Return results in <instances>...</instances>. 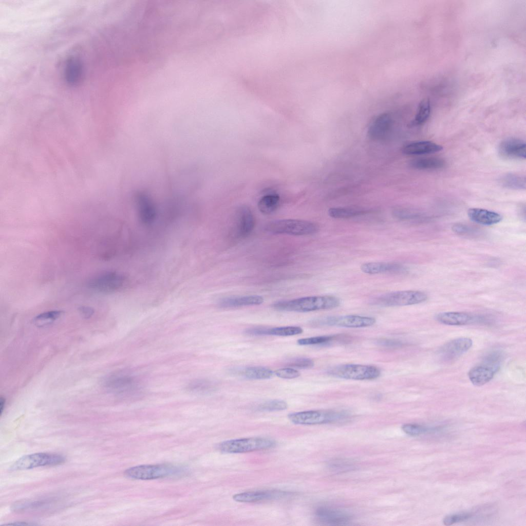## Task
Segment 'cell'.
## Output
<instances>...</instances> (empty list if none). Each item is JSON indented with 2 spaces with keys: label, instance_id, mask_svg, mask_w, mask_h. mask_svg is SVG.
Returning a JSON list of instances; mask_svg holds the SVG:
<instances>
[{
  "label": "cell",
  "instance_id": "cell-39",
  "mask_svg": "<svg viewBox=\"0 0 526 526\" xmlns=\"http://www.w3.org/2000/svg\"><path fill=\"white\" fill-rule=\"evenodd\" d=\"M472 517V514L468 513L454 514L445 516L443 519V523L446 525L465 521Z\"/></svg>",
  "mask_w": 526,
  "mask_h": 526
},
{
  "label": "cell",
  "instance_id": "cell-23",
  "mask_svg": "<svg viewBox=\"0 0 526 526\" xmlns=\"http://www.w3.org/2000/svg\"><path fill=\"white\" fill-rule=\"evenodd\" d=\"M264 302V298L259 295H245L232 296L223 298L218 302L221 308H235L242 306L260 305Z\"/></svg>",
  "mask_w": 526,
  "mask_h": 526
},
{
  "label": "cell",
  "instance_id": "cell-37",
  "mask_svg": "<svg viewBox=\"0 0 526 526\" xmlns=\"http://www.w3.org/2000/svg\"><path fill=\"white\" fill-rule=\"evenodd\" d=\"M334 337V336L332 335L313 336L300 339L297 340V343L302 346L323 345L332 341Z\"/></svg>",
  "mask_w": 526,
  "mask_h": 526
},
{
  "label": "cell",
  "instance_id": "cell-40",
  "mask_svg": "<svg viewBox=\"0 0 526 526\" xmlns=\"http://www.w3.org/2000/svg\"><path fill=\"white\" fill-rule=\"evenodd\" d=\"M275 375L281 379H293L300 376V373L295 368L287 367L280 368L275 371Z\"/></svg>",
  "mask_w": 526,
  "mask_h": 526
},
{
  "label": "cell",
  "instance_id": "cell-17",
  "mask_svg": "<svg viewBox=\"0 0 526 526\" xmlns=\"http://www.w3.org/2000/svg\"><path fill=\"white\" fill-rule=\"evenodd\" d=\"M525 143L521 139L510 138L502 141L499 144L500 155L506 158L525 159Z\"/></svg>",
  "mask_w": 526,
  "mask_h": 526
},
{
  "label": "cell",
  "instance_id": "cell-7",
  "mask_svg": "<svg viewBox=\"0 0 526 526\" xmlns=\"http://www.w3.org/2000/svg\"><path fill=\"white\" fill-rule=\"evenodd\" d=\"M348 415L344 411L308 410L290 414L288 418L295 424L316 425L344 420Z\"/></svg>",
  "mask_w": 526,
  "mask_h": 526
},
{
  "label": "cell",
  "instance_id": "cell-12",
  "mask_svg": "<svg viewBox=\"0 0 526 526\" xmlns=\"http://www.w3.org/2000/svg\"><path fill=\"white\" fill-rule=\"evenodd\" d=\"M255 226V218L251 209L241 205L236 212L234 232L236 237L245 238L250 234Z\"/></svg>",
  "mask_w": 526,
  "mask_h": 526
},
{
  "label": "cell",
  "instance_id": "cell-46",
  "mask_svg": "<svg viewBox=\"0 0 526 526\" xmlns=\"http://www.w3.org/2000/svg\"><path fill=\"white\" fill-rule=\"evenodd\" d=\"M4 525H11V526L12 525H36V524L27 523V522H24V521H16V522H12V523H7V524H5Z\"/></svg>",
  "mask_w": 526,
  "mask_h": 526
},
{
  "label": "cell",
  "instance_id": "cell-18",
  "mask_svg": "<svg viewBox=\"0 0 526 526\" xmlns=\"http://www.w3.org/2000/svg\"><path fill=\"white\" fill-rule=\"evenodd\" d=\"M499 368L492 365L486 361L472 368L468 372V378L473 384L476 386L483 385L490 381Z\"/></svg>",
  "mask_w": 526,
  "mask_h": 526
},
{
  "label": "cell",
  "instance_id": "cell-4",
  "mask_svg": "<svg viewBox=\"0 0 526 526\" xmlns=\"http://www.w3.org/2000/svg\"><path fill=\"white\" fill-rule=\"evenodd\" d=\"M183 467L168 464L142 465L130 467L124 472L133 479L152 480L184 473Z\"/></svg>",
  "mask_w": 526,
  "mask_h": 526
},
{
  "label": "cell",
  "instance_id": "cell-24",
  "mask_svg": "<svg viewBox=\"0 0 526 526\" xmlns=\"http://www.w3.org/2000/svg\"><path fill=\"white\" fill-rule=\"evenodd\" d=\"M369 210L352 207H336L329 209V215L333 218L346 219L365 215Z\"/></svg>",
  "mask_w": 526,
  "mask_h": 526
},
{
  "label": "cell",
  "instance_id": "cell-22",
  "mask_svg": "<svg viewBox=\"0 0 526 526\" xmlns=\"http://www.w3.org/2000/svg\"><path fill=\"white\" fill-rule=\"evenodd\" d=\"M443 149L441 145L429 141H420L410 143L402 148V152L408 155L433 154Z\"/></svg>",
  "mask_w": 526,
  "mask_h": 526
},
{
  "label": "cell",
  "instance_id": "cell-31",
  "mask_svg": "<svg viewBox=\"0 0 526 526\" xmlns=\"http://www.w3.org/2000/svg\"><path fill=\"white\" fill-rule=\"evenodd\" d=\"M430 113V102L428 100L424 99L419 103L417 114L414 120L410 122L409 125L414 126L423 124L427 120Z\"/></svg>",
  "mask_w": 526,
  "mask_h": 526
},
{
  "label": "cell",
  "instance_id": "cell-14",
  "mask_svg": "<svg viewBox=\"0 0 526 526\" xmlns=\"http://www.w3.org/2000/svg\"><path fill=\"white\" fill-rule=\"evenodd\" d=\"M472 345V340L469 338L460 337L454 339L441 347L439 354L444 360H455L468 350Z\"/></svg>",
  "mask_w": 526,
  "mask_h": 526
},
{
  "label": "cell",
  "instance_id": "cell-8",
  "mask_svg": "<svg viewBox=\"0 0 526 526\" xmlns=\"http://www.w3.org/2000/svg\"><path fill=\"white\" fill-rule=\"evenodd\" d=\"M65 458L61 455L44 453L27 455L17 460L10 467L12 471L31 469L40 466L55 465L63 463Z\"/></svg>",
  "mask_w": 526,
  "mask_h": 526
},
{
  "label": "cell",
  "instance_id": "cell-47",
  "mask_svg": "<svg viewBox=\"0 0 526 526\" xmlns=\"http://www.w3.org/2000/svg\"><path fill=\"white\" fill-rule=\"evenodd\" d=\"M5 405V399L2 397L0 399V410L1 414L3 413Z\"/></svg>",
  "mask_w": 526,
  "mask_h": 526
},
{
  "label": "cell",
  "instance_id": "cell-42",
  "mask_svg": "<svg viewBox=\"0 0 526 526\" xmlns=\"http://www.w3.org/2000/svg\"><path fill=\"white\" fill-rule=\"evenodd\" d=\"M452 230L455 233L460 235H472L478 232L476 229L471 226L462 223L455 224L453 226Z\"/></svg>",
  "mask_w": 526,
  "mask_h": 526
},
{
  "label": "cell",
  "instance_id": "cell-16",
  "mask_svg": "<svg viewBox=\"0 0 526 526\" xmlns=\"http://www.w3.org/2000/svg\"><path fill=\"white\" fill-rule=\"evenodd\" d=\"M315 515L321 522L332 525L346 524L351 521L352 517L349 513L345 511L327 507L318 508Z\"/></svg>",
  "mask_w": 526,
  "mask_h": 526
},
{
  "label": "cell",
  "instance_id": "cell-34",
  "mask_svg": "<svg viewBox=\"0 0 526 526\" xmlns=\"http://www.w3.org/2000/svg\"><path fill=\"white\" fill-rule=\"evenodd\" d=\"M303 329L298 326H285L267 328V335L288 336L301 334Z\"/></svg>",
  "mask_w": 526,
  "mask_h": 526
},
{
  "label": "cell",
  "instance_id": "cell-25",
  "mask_svg": "<svg viewBox=\"0 0 526 526\" xmlns=\"http://www.w3.org/2000/svg\"><path fill=\"white\" fill-rule=\"evenodd\" d=\"M410 165L418 170H437L443 168L445 165V162L438 157L421 158L412 160Z\"/></svg>",
  "mask_w": 526,
  "mask_h": 526
},
{
  "label": "cell",
  "instance_id": "cell-38",
  "mask_svg": "<svg viewBox=\"0 0 526 526\" xmlns=\"http://www.w3.org/2000/svg\"><path fill=\"white\" fill-rule=\"evenodd\" d=\"M286 365L293 368L308 369L313 367L312 360L307 358H296L289 360Z\"/></svg>",
  "mask_w": 526,
  "mask_h": 526
},
{
  "label": "cell",
  "instance_id": "cell-41",
  "mask_svg": "<svg viewBox=\"0 0 526 526\" xmlns=\"http://www.w3.org/2000/svg\"><path fill=\"white\" fill-rule=\"evenodd\" d=\"M353 464L348 460L337 459L333 460L329 464V467L331 469L336 471H347L353 467Z\"/></svg>",
  "mask_w": 526,
  "mask_h": 526
},
{
  "label": "cell",
  "instance_id": "cell-28",
  "mask_svg": "<svg viewBox=\"0 0 526 526\" xmlns=\"http://www.w3.org/2000/svg\"><path fill=\"white\" fill-rule=\"evenodd\" d=\"M500 183L503 186L513 190H524L526 187L525 176L513 173L503 175Z\"/></svg>",
  "mask_w": 526,
  "mask_h": 526
},
{
  "label": "cell",
  "instance_id": "cell-45",
  "mask_svg": "<svg viewBox=\"0 0 526 526\" xmlns=\"http://www.w3.org/2000/svg\"><path fill=\"white\" fill-rule=\"evenodd\" d=\"M79 311L82 316L85 318L90 317L94 313L92 308L89 306H81L79 308Z\"/></svg>",
  "mask_w": 526,
  "mask_h": 526
},
{
  "label": "cell",
  "instance_id": "cell-27",
  "mask_svg": "<svg viewBox=\"0 0 526 526\" xmlns=\"http://www.w3.org/2000/svg\"><path fill=\"white\" fill-rule=\"evenodd\" d=\"M82 71L81 62L77 59H70L67 63L65 70L67 81L71 84L77 83L81 79Z\"/></svg>",
  "mask_w": 526,
  "mask_h": 526
},
{
  "label": "cell",
  "instance_id": "cell-32",
  "mask_svg": "<svg viewBox=\"0 0 526 526\" xmlns=\"http://www.w3.org/2000/svg\"><path fill=\"white\" fill-rule=\"evenodd\" d=\"M402 430L406 434L411 436H419L427 433L439 432L442 429L441 427H428L417 424H405L402 427Z\"/></svg>",
  "mask_w": 526,
  "mask_h": 526
},
{
  "label": "cell",
  "instance_id": "cell-6",
  "mask_svg": "<svg viewBox=\"0 0 526 526\" xmlns=\"http://www.w3.org/2000/svg\"><path fill=\"white\" fill-rule=\"evenodd\" d=\"M328 373L334 377L354 380H373L381 374L377 367L361 364H346L331 367Z\"/></svg>",
  "mask_w": 526,
  "mask_h": 526
},
{
  "label": "cell",
  "instance_id": "cell-43",
  "mask_svg": "<svg viewBox=\"0 0 526 526\" xmlns=\"http://www.w3.org/2000/svg\"><path fill=\"white\" fill-rule=\"evenodd\" d=\"M267 328L252 327L247 329L246 333L252 335H266Z\"/></svg>",
  "mask_w": 526,
  "mask_h": 526
},
{
  "label": "cell",
  "instance_id": "cell-44",
  "mask_svg": "<svg viewBox=\"0 0 526 526\" xmlns=\"http://www.w3.org/2000/svg\"><path fill=\"white\" fill-rule=\"evenodd\" d=\"M378 343L387 347H398L402 345L401 342L392 339H382L380 340Z\"/></svg>",
  "mask_w": 526,
  "mask_h": 526
},
{
  "label": "cell",
  "instance_id": "cell-3",
  "mask_svg": "<svg viewBox=\"0 0 526 526\" xmlns=\"http://www.w3.org/2000/svg\"><path fill=\"white\" fill-rule=\"evenodd\" d=\"M427 298L423 291L404 290L383 294L373 298L371 303L382 307L405 306L422 303Z\"/></svg>",
  "mask_w": 526,
  "mask_h": 526
},
{
  "label": "cell",
  "instance_id": "cell-11",
  "mask_svg": "<svg viewBox=\"0 0 526 526\" xmlns=\"http://www.w3.org/2000/svg\"><path fill=\"white\" fill-rule=\"evenodd\" d=\"M124 277L116 272H105L96 275L88 282L89 287L92 290L103 293H110L120 289L124 283Z\"/></svg>",
  "mask_w": 526,
  "mask_h": 526
},
{
  "label": "cell",
  "instance_id": "cell-35",
  "mask_svg": "<svg viewBox=\"0 0 526 526\" xmlns=\"http://www.w3.org/2000/svg\"><path fill=\"white\" fill-rule=\"evenodd\" d=\"M63 312L61 310H51L44 312L36 315L33 322L38 326H43L52 323L59 318Z\"/></svg>",
  "mask_w": 526,
  "mask_h": 526
},
{
  "label": "cell",
  "instance_id": "cell-15",
  "mask_svg": "<svg viewBox=\"0 0 526 526\" xmlns=\"http://www.w3.org/2000/svg\"><path fill=\"white\" fill-rule=\"evenodd\" d=\"M393 125V119L388 112L377 116L370 125L367 134L373 140H381L387 137Z\"/></svg>",
  "mask_w": 526,
  "mask_h": 526
},
{
  "label": "cell",
  "instance_id": "cell-1",
  "mask_svg": "<svg viewBox=\"0 0 526 526\" xmlns=\"http://www.w3.org/2000/svg\"><path fill=\"white\" fill-rule=\"evenodd\" d=\"M340 304L341 300L336 296L319 295L278 301L273 304V307L279 311L307 312L333 309Z\"/></svg>",
  "mask_w": 526,
  "mask_h": 526
},
{
  "label": "cell",
  "instance_id": "cell-9",
  "mask_svg": "<svg viewBox=\"0 0 526 526\" xmlns=\"http://www.w3.org/2000/svg\"><path fill=\"white\" fill-rule=\"evenodd\" d=\"M375 322V319L372 317L347 315L320 317L313 320L312 323L320 326L362 328L371 326L374 324Z\"/></svg>",
  "mask_w": 526,
  "mask_h": 526
},
{
  "label": "cell",
  "instance_id": "cell-29",
  "mask_svg": "<svg viewBox=\"0 0 526 526\" xmlns=\"http://www.w3.org/2000/svg\"><path fill=\"white\" fill-rule=\"evenodd\" d=\"M242 374L245 378L249 380H265L272 378L273 372L266 367L253 366L243 369Z\"/></svg>",
  "mask_w": 526,
  "mask_h": 526
},
{
  "label": "cell",
  "instance_id": "cell-5",
  "mask_svg": "<svg viewBox=\"0 0 526 526\" xmlns=\"http://www.w3.org/2000/svg\"><path fill=\"white\" fill-rule=\"evenodd\" d=\"M275 445V442L271 439L252 437L232 439L221 442L219 449L226 453H242L269 449Z\"/></svg>",
  "mask_w": 526,
  "mask_h": 526
},
{
  "label": "cell",
  "instance_id": "cell-33",
  "mask_svg": "<svg viewBox=\"0 0 526 526\" xmlns=\"http://www.w3.org/2000/svg\"><path fill=\"white\" fill-rule=\"evenodd\" d=\"M392 214L397 219L405 221H420L423 218L420 214L411 210L401 207L394 208L392 210Z\"/></svg>",
  "mask_w": 526,
  "mask_h": 526
},
{
  "label": "cell",
  "instance_id": "cell-2",
  "mask_svg": "<svg viewBox=\"0 0 526 526\" xmlns=\"http://www.w3.org/2000/svg\"><path fill=\"white\" fill-rule=\"evenodd\" d=\"M265 228L267 232L272 234L296 236L313 234L319 230L318 226L313 222L293 219L272 221L267 223Z\"/></svg>",
  "mask_w": 526,
  "mask_h": 526
},
{
  "label": "cell",
  "instance_id": "cell-21",
  "mask_svg": "<svg viewBox=\"0 0 526 526\" xmlns=\"http://www.w3.org/2000/svg\"><path fill=\"white\" fill-rule=\"evenodd\" d=\"M467 215L472 221L484 226L495 224L502 220V216L499 213L480 208L469 209Z\"/></svg>",
  "mask_w": 526,
  "mask_h": 526
},
{
  "label": "cell",
  "instance_id": "cell-36",
  "mask_svg": "<svg viewBox=\"0 0 526 526\" xmlns=\"http://www.w3.org/2000/svg\"><path fill=\"white\" fill-rule=\"evenodd\" d=\"M288 405L281 400H272L264 402L257 407V409L262 411H275L285 410Z\"/></svg>",
  "mask_w": 526,
  "mask_h": 526
},
{
  "label": "cell",
  "instance_id": "cell-10",
  "mask_svg": "<svg viewBox=\"0 0 526 526\" xmlns=\"http://www.w3.org/2000/svg\"><path fill=\"white\" fill-rule=\"evenodd\" d=\"M104 385L109 391L124 395L133 394L139 387V383L135 377L124 372H117L107 377Z\"/></svg>",
  "mask_w": 526,
  "mask_h": 526
},
{
  "label": "cell",
  "instance_id": "cell-20",
  "mask_svg": "<svg viewBox=\"0 0 526 526\" xmlns=\"http://www.w3.org/2000/svg\"><path fill=\"white\" fill-rule=\"evenodd\" d=\"M436 320L445 325L461 326L481 321L483 318L464 312H445L438 314Z\"/></svg>",
  "mask_w": 526,
  "mask_h": 526
},
{
  "label": "cell",
  "instance_id": "cell-13",
  "mask_svg": "<svg viewBox=\"0 0 526 526\" xmlns=\"http://www.w3.org/2000/svg\"><path fill=\"white\" fill-rule=\"evenodd\" d=\"M290 493L280 490H260L238 493L233 496V499L240 502H254L260 501L278 499L288 496Z\"/></svg>",
  "mask_w": 526,
  "mask_h": 526
},
{
  "label": "cell",
  "instance_id": "cell-19",
  "mask_svg": "<svg viewBox=\"0 0 526 526\" xmlns=\"http://www.w3.org/2000/svg\"><path fill=\"white\" fill-rule=\"evenodd\" d=\"M361 271L368 274L382 273L400 274L407 271L403 265L393 262H369L361 266Z\"/></svg>",
  "mask_w": 526,
  "mask_h": 526
},
{
  "label": "cell",
  "instance_id": "cell-30",
  "mask_svg": "<svg viewBox=\"0 0 526 526\" xmlns=\"http://www.w3.org/2000/svg\"><path fill=\"white\" fill-rule=\"evenodd\" d=\"M187 391L195 394H204L214 389L213 383L209 380L199 379L191 381L186 387Z\"/></svg>",
  "mask_w": 526,
  "mask_h": 526
},
{
  "label": "cell",
  "instance_id": "cell-26",
  "mask_svg": "<svg viewBox=\"0 0 526 526\" xmlns=\"http://www.w3.org/2000/svg\"><path fill=\"white\" fill-rule=\"evenodd\" d=\"M280 197L277 194L270 193L261 197L258 202V208L264 214H270L278 208Z\"/></svg>",
  "mask_w": 526,
  "mask_h": 526
}]
</instances>
